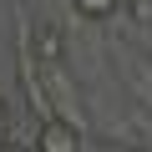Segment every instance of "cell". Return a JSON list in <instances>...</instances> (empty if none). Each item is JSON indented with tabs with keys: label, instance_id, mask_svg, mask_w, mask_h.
<instances>
[{
	"label": "cell",
	"instance_id": "cell-3",
	"mask_svg": "<svg viewBox=\"0 0 152 152\" xmlns=\"http://www.w3.org/2000/svg\"><path fill=\"white\" fill-rule=\"evenodd\" d=\"M71 5H76V15H81V20H107L122 0H71Z\"/></svg>",
	"mask_w": 152,
	"mask_h": 152
},
{
	"label": "cell",
	"instance_id": "cell-1",
	"mask_svg": "<svg viewBox=\"0 0 152 152\" xmlns=\"http://www.w3.org/2000/svg\"><path fill=\"white\" fill-rule=\"evenodd\" d=\"M31 147L36 152H81V127H76L71 117H46Z\"/></svg>",
	"mask_w": 152,
	"mask_h": 152
},
{
	"label": "cell",
	"instance_id": "cell-4",
	"mask_svg": "<svg viewBox=\"0 0 152 152\" xmlns=\"http://www.w3.org/2000/svg\"><path fill=\"white\" fill-rule=\"evenodd\" d=\"M0 152H36V147H0Z\"/></svg>",
	"mask_w": 152,
	"mask_h": 152
},
{
	"label": "cell",
	"instance_id": "cell-2",
	"mask_svg": "<svg viewBox=\"0 0 152 152\" xmlns=\"http://www.w3.org/2000/svg\"><path fill=\"white\" fill-rule=\"evenodd\" d=\"M31 51H36V61H41V66L66 61V31H61L51 15H41V20H36V41H31Z\"/></svg>",
	"mask_w": 152,
	"mask_h": 152
},
{
	"label": "cell",
	"instance_id": "cell-5",
	"mask_svg": "<svg viewBox=\"0 0 152 152\" xmlns=\"http://www.w3.org/2000/svg\"><path fill=\"white\" fill-rule=\"evenodd\" d=\"M0 112H5V107H0Z\"/></svg>",
	"mask_w": 152,
	"mask_h": 152
}]
</instances>
